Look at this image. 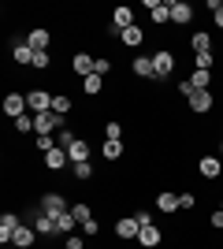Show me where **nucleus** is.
<instances>
[{
	"mask_svg": "<svg viewBox=\"0 0 223 249\" xmlns=\"http://www.w3.org/2000/svg\"><path fill=\"white\" fill-rule=\"evenodd\" d=\"M208 8H212V19H216V26H223V0H208Z\"/></svg>",
	"mask_w": 223,
	"mask_h": 249,
	"instance_id": "nucleus-33",
	"label": "nucleus"
},
{
	"mask_svg": "<svg viewBox=\"0 0 223 249\" xmlns=\"http://www.w3.org/2000/svg\"><path fill=\"white\" fill-rule=\"evenodd\" d=\"M82 231L89 234V238H97V231H101V223H97V219H86V223H82Z\"/></svg>",
	"mask_w": 223,
	"mask_h": 249,
	"instance_id": "nucleus-38",
	"label": "nucleus"
},
{
	"mask_svg": "<svg viewBox=\"0 0 223 249\" xmlns=\"http://www.w3.org/2000/svg\"><path fill=\"white\" fill-rule=\"evenodd\" d=\"M37 149H41V153H52V138H49V134H37Z\"/></svg>",
	"mask_w": 223,
	"mask_h": 249,
	"instance_id": "nucleus-35",
	"label": "nucleus"
},
{
	"mask_svg": "<svg viewBox=\"0 0 223 249\" xmlns=\"http://www.w3.org/2000/svg\"><path fill=\"white\" fill-rule=\"evenodd\" d=\"M71 67L82 74V78H89V74H93V67H97V60H93V56H86V52H78V56L71 60Z\"/></svg>",
	"mask_w": 223,
	"mask_h": 249,
	"instance_id": "nucleus-8",
	"label": "nucleus"
},
{
	"mask_svg": "<svg viewBox=\"0 0 223 249\" xmlns=\"http://www.w3.org/2000/svg\"><path fill=\"white\" fill-rule=\"evenodd\" d=\"M104 138H108V142H119V138H123V126H119L116 119H112V123L104 126Z\"/></svg>",
	"mask_w": 223,
	"mask_h": 249,
	"instance_id": "nucleus-29",
	"label": "nucleus"
},
{
	"mask_svg": "<svg viewBox=\"0 0 223 249\" xmlns=\"http://www.w3.org/2000/svg\"><path fill=\"white\" fill-rule=\"evenodd\" d=\"M104 156L108 160H119L123 156V142H104Z\"/></svg>",
	"mask_w": 223,
	"mask_h": 249,
	"instance_id": "nucleus-27",
	"label": "nucleus"
},
{
	"mask_svg": "<svg viewBox=\"0 0 223 249\" xmlns=\"http://www.w3.org/2000/svg\"><path fill=\"white\" fill-rule=\"evenodd\" d=\"M193 52H197V56H201V52H212V37H208V34H205V30H197V34H193Z\"/></svg>",
	"mask_w": 223,
	"mask_h": 249,
	"instance_id": "nucleus-18",
	"label": "nucleus"
},
{
	"mask_svg": "<svg viewBox=\"0 0 223 249\" xmlns=\"http://www.w3.org/2000/svg\"><path fill=\"white\" fill-rule=\"evenodd\" d=\"M156 205H160V212H175L179 208V194H171V190H164L156 197Z\"/></svg>",
	"mask_w": 223,
	"mask_h": 249,
	"instance_id": "nucleus-17",
	"label": "nucleus"
},
{
	"mask_svg": "<svg viewBox=\"0 0 223 249\" xmlns=\"http://www.w3.org/2000/svg\"><path fill=\"white\" fill-rule=\"evenodd\" d=\"M34 67H49V52H34Z\"/></svg>",
	"mask_w": 223,
	"mask_h": 249,
	"instance_id": "nucleus-39",
	"label": "nucleus"
},
{
	"mask_svg": "<svg viewBox=\"0 0 223 249\" xmlns=\"http://www.w3.org/2000/svg\"><path fill=\"white\" fill-rule=\"evenodd\" d=\"M11 56H15V63H34V49L26 41H19L15 49H11Z\"/></svg>",
	"mask_w": 223,
	"mask_h": 249,
	"instance_id": "nucleus-21",
	"label": "nucleus"
},
{
	"mask_svg": "<svg viewBox=\"0 0 223 249\" xmlns=\"http://www.w3.org/2000/svg\"><path fill=\"white\" fill-rule=\"evenodd\" d=\"M190 19H193V8L186 0H175V4H171V22H182V26H186Z\"/></svg>",
	"mask_w": 223,
	"mask_h": 249,
	"instance_id": "nucleus-7",
	"label": "nucleus"
},
{
	"mask_svg": "<svg viewBox=\"0 0 223 249\" xmlns=\"http://www.w3.org/2000/svg\"><path fill=\"white\" fill-rule=\"evenodd\" d=\"M197 205V197H193V194H179V208L182 212H186V208H193Z\"/></svg>",
	"mask_w": 223,
	"mask_h": 249,
	"instance_id": "nucleus-37",
	"label": "nucleus"
},
{
	"mask_svg": "<svg viewBox=\"0 0 223 249\" xmlns=\"http://www.w3.org/2000/svg\"><path fill=\"white\" fill-rule=\"evenodd\" d=\"M134 74H141V78H153V74H156V67H153V56H138V60H134Z\"/></svg>",
	"mask_w": 223,
	"mask_h": 249,
	"instance_id": "nucleus-16",
	"label": "nucleus"
},
{
	"mask_svg": "<svg viewBox=\"0 0 223 249\" xmlns=\"http://www.w3.org/2000/svg\"><path fill=\"white\" fill-rule=\"evenodd\" d=\"M149 15H153V22H168L171 19V4H164V0H145Z\"/></svg>",
	"mask_w": 223,
	"mask_h": 249,
	"instance_id": "nucleus-5",
	"label": "nucleus"
},
{
	"mask_svg": "<svg viewBox=\"0 0 223 249\" xmlns=\"http://www.w3.org/2000/svg\"><path fill=\"white\" fill-rule=\"evenodd\" d=\"M41 212H45V216H64V212H67V205H64V197H60V194H45V197H41Z\"/></svg>",
	"mask_w": 223,
	"mask_h": 249,
	"instance_id": "nucleus-2",
	"label": "nucleus"
},
{
	"mask_svg": "<svg viewBox=\"0 0 223 249\" xmlns=\"http://www.w3.org/2000/svg\"><path fill=\"white\" fill-rule=\"evenodd\" d=\"M108 67H112V63H108L104 56H101V60H97V67H93V74H101V78H104V71H108Z\"/></svg>",
	"mask_w": 223,
	"mask_h": 249,
	"instance_id": "nucleus-40",
	"label": "nucleus"
},
{
	"mask_svg": "<svg viewBox=\"0 0 223 249\" xmlns=\"http://www.w3.org/2000/svg\"><path fill=\"white\" fill-rule=\"evenodd\" d=\"M67 249H82V238H74V234H71V238H67Z\"/></svg>",
	"mask_w": 223,
	"mask_h": 249,
	"instance_id": "nucleus-41",
	"label": "nucleus"
},
{
	"mask_svg": "<svg viewBox=\"0 0 223 249\" xmlns=\"http://www.w3.org/2000/svg\"><path fill=\"white\" fill-rule=\"evenodd\" d=\"M26 108H30L34 115H41V112H52V97L45 93V89H30V93H26Z\"/></svg>",
	"mask_w": 223,
	"mask_h": 249,
	"instance_id": "nucleus-1",
	"label": "nucleus"
},
{
	"mask_svg": "<svg viewBox=\"0 0 223 249\" xmlns=\"http://www.w3.org/2000/svg\"><path fill=\"white\" fill-rule=\"evenodd\" d=\"M89 175H93V164H89V160L74 164V178H89Z\"/></svg>",
	"mask_w": 223,
	"mask_h": 249,
	"instance_id": "nucleus-31",
	"label": "nucleus"
},
{
	"mask_svg": "<svg viewBox=\"0 0 223 249\" xmlns=\"http://www.w3.org/2000/svg\"><path fill=\"white\" fill-rule=\"evenodd\" d=\"M190 82L197 86V89H208V82H212V71H193V74H190Z\"/></svg>",
	"mask_w": 223,
	"mask_h": 249,
	"instance_id": "nucleus-25",
	"label": "nucleus"
},
{
	"mask_svg": "<svg viewBox=\"0 0 223 249\" xmlns=\"http://www.w3.org/2000/svg\"><path fill=\"white\" fill-rule=\"evenodd\" d=\"M67 160H71V156H67V149H60V145H56L52 153H45V164L52 167V171H60V167L67 164Z\"/></svg>",
	"mask_w": 223,
	"mask_h": 249,
	"instance_id": "nucleus-12",
	"label": "nucleus"
},
{
	"mask_svg": "<svg viewBox=\"0 0 223 249\" xmlns=\"http://www.w3.org/2000/svg\"><path fill=\"white\" fill-rule=\"evenodd\" d=\"M212 101H216V97L208 93V89H197V93L190 97V108H193V112H208V108H212Z\"/></svg>",
	"mask_w": 223,
	"mask_h": 249,
	"instance_id": "nucleus-11",
	"label": "nucleus"
},
{
	"mask_svg": "<svg viewBox=\"0 0 223 249\" xmlns=\"http://www.w3.org/2000/svg\"><path fill=\"white\" fill-rule=\"evenodd\" d=\"M116 234H119V238H138V234H141V223L134 216H130V219H119V223H116Z\"/></svg>",
	"mask_w": 223,
	"mask_h": 249,
	"instance_id": "nucleus-6",
	"label": "nucleus"
},
{
	"mask_svg": "<svg viewBox=\"0 0 223 249\" xmlns=\"http://www.w3.org/2000/svg\"><path fill=\"white\" fill-rule=\"evenodd\" d=\"M119 41H123V45H130V49H138V45L145 41V34H141V26H130V30H123V34H119Z\"/></svg>",
	"mask_w": 223,
	"mask_h": 249,
	"instance_id": "nucleus-14",
	"label": "nucleus"
},
{
	"mask_svg": "<svg viewBox=\"0 0 223 249\" xmlns=\"http://www.w3.org/2000/svg\"><path fill=\"white\" fill-rule=\"evenodd\" d=\"M26 45H30L34 52H49V30H34L30 37H26Z\"/></svg>",
	"mask_w": 223,
	"mask_h": 249,
	"instance_id": "nucleus-13",
	"label": "nucleus"
},
{
	"mask_svg": "<svg viewBox=\"0 0 223 249\" xmlns=\"http://www.w3.org/2000/svg\"><path fill=\"white\" fill-rule=\"evenodd\" d=\"M220 153H223V145H220Z\"/></svg>",
	"mask_w": 223,
	"mask_h": 249,
	"instance_id": "nucleus-43",
	"label": "nucleus"
},
{
	"mask_svg": "<svg viewBox=\"0 0 223 249\" xmlns=\"http://www.w3.org/2000/svg\"><path fill=\"white\" fill-rule=\"evenodd\" d=\"M19 227H22V223H19V216H11V212H8V216L0 219V242L8 246V242L15 238V231H19Z\"/></svg>",
	"mask_w": 223,
	"mask_h": 249,
	"instance_id": "nucleus-4",
	"label": "nucleus"
},
{
	"mask_svg": "<svg viewBox=\"0 0 223 249\" xmlns=\"http://www.w3.org/2000/svg\"><path fill=\"white\" fill-rule=\"evenodd\" d=\"M15 130H22V134H26V130H34V112L19 115V119H15Z\"/></svg>",
	"mask_w": 223,
	"mask_h": 249,
	"instance_id": "nucleus-28",
	"label": "nucleus"
},
{
	"mask_svg": "<svg viewBox=\"0 0 223 249\" xmlns=\"http://www.w3.org/2000/svg\"><path fill=\"white\" fill-rule=\"evenodd\" d=\"M71 227H74V216H71V212L56 216V234H71Z\"/></svg>",
	"mask_w": 223,
	"mask_h": 249,
	"instance_id": "nucleus-24",
	"label": "nucleus"
},
{
	"mask_svg": "<svg viewBox=\"0 0 223 249\" xmlns=\"http://www.w3.org/2000/svg\"><path fill=\"white\" fill-rule=\"evenodd\" d=\"M179 93H182V97H186V101H190V97H193V93H197V86H193V82H190V78H182V82H179Z\"/></svg>",
	"mask_w": 223,
	"mask_h": 249,
	"instance_id": "nucleus-34",
	"label": "nucleus"
},
{
	"mask_svg": "<svg viewBox=\"0 0 223 249\" xmlns=\"http://www.w3.org/2000/svg\"><path fill=\"white\" fill-rule=\"evenodd\" d=\"M220 171H223V167H220L216 156H205V160H201V175L205 178H220Z\"/></svg>",
	"mask_w": 223,
	"mask_h": 249,
	"instance_id": "nucleus-19",
	"label": "nucleus"
},
{
	"mask_svg": "<svg viewBox=\"0 0 223 249\" xmlns=\"http://www.w3.org/2000/svg\"><path fill=\"white\" fill-rule=\"evenodd\" d=\"M71 216H74V223H86V219H93L86 205H74V208H71Z\"/></svg>",
	"mask_w": 223,
	"mask_h": 249,
	"instance_id": "nucleus-32",
	"label": "nucleus"
},
{
	"mask_svg": "<svg viewBox=\"0 0 223 249\" xmlns=\"http://www.w3.org/2000/svg\"><path fill=\"white\" fill-rule=\"evenodd\" d=\"M4 112H8L11 119L26 115V112H30V108H26V97H19V93H8V97H4Z\"/></svg>",
	"mask_w": 223,
	"mask_h": 249,
	"instance_id": "nucleus-3",
	"label": "nucleus"
},
{
	"mask_svg": "<svg viewBox=\"0 0 223 249\" xmlns=\"http://www.w3.org/2000/svg\"><path fill=\"white\" fill-rule=\"evenodd\" d=\"M52 112L56 115H67V112H71V97H52Z\"/></svg>",
	"mask_w": 223,
	"mask_h": 249,
	"instance_id": "nucleus-26",
	"label": "nucleus"
},
{
	"mask_svg": "<svg viewBox=\"0 0 223 249\" xmlns=\"http://www.w3.org/2000/svg\"><path fill=\"white\" fill-rule=\"evenodd\" d=\"M212 227H223V208H220V212H212Z\"/></svg>",
	"mask_w": 223,
	"mask_h": 249,
	"instance_id": "nucleus-42",
	"label": "nucleus"
},
{
	"mask_svg": "<svg viewBox=\"0 0 223 249\" xmlns=\"http://www.w3.org/2000/svg\"><path fill=\"white\" fill-rule=\"evenodd\" d=\"M74 142H78V138H74L71 130H60V149H71Z\"/></svg>",
	"mask_w": 223,
	"mask_h": 249,
	"instance_id": "nucleus-36",
	"label": "nucleus"
},
{
	"mask_svg": "<svg viewBox=\"0 0 223 249\" xmlns=\"http://www.w3.org/2000/svg\"><path fill=\"white\" fill-rule=\"evenodd\" d=\"M82 86H86V93H101V89H104V78H101V74H89V78H82Z\"/></svg>",
	"mask_w": 223,
	"mask_h": 249,
	"instance_id": "nucleus-23",
	"label": "nucleus"
},
{
	"mask_svg": "<svg viewBox=\"0 0 223 249\" xmlns=\"http://www.w3.org/2000/svg\"><path fill=\"white\" fill-rule=\"evenodd\" d=\"M34 227H37V234H56V219H52V216H45V212H41V216L34 219Z\"/></svg>",
	"mask_w": 223,
	"mask_h": 249,
	"instance_id": "nucleus-22",
	"label": "nucleus"
},
{
	"mask_svg": "<svg viewBox=\"0 0 223 249\" xmlns=\"http://www.w3.org/2000/svg\"><path fill=\"white\" fill-rule=\"evenodd\" d=\"M212 63H216L212 52H201V56H197V71H212Z\"/></svg>",
	"mask_w": 223,
	"mask_h": 249,
	"instance_id": "nucleus-30",
	"label": "nucleus"
},
{
	"mask_svg": "<svg viewBox=\"0 0 223 249\" xmlns=\"http://www.w3.org/2000/svg\"><path fill=\"white\" fill-rule=\"evenodd\" d=\"M153 67H156V78H164V74L175 67V56H171V52H156V56H153Z\"/></svg>",
	"mask_w": 223,
	"mask_h": 249,
	"instance_id": "nucleus-10",
	"label": "nucleus"
},
{
	"mask_svg": "<svg viewBox=\"0 0 223 249\" xmlns=\"http://www.w3.org/2000/svg\"><path fill=\"white\" fill-rule=\"evenodd\" d=\"M67 156H71L74 164H82V160H89V142H82V138H78V142H74V145L67 149Z\"/></svg>",
	"mask_w": 223,
	"mask_h": 249,
	"instance_id": "nucleus-15",
	"label": "nucleus"
},
{
	"mask_svg": "<svg viewBox=\"0 0 223 249\" xmlns=\"http://www.w3.org/2000/svg\"><path fill=\"white\" fill-rule=\"evenodd\" d=\"M160 238H164V234H160V227H153V223H145V227H141V234H138V242H141L145 249L160 246Z\"/></svg>",
	"mask_w": 223,
	"mask_h": 249,
	"instance_id": "nucleus-9",
	"label": "nucleus"
},
{
	"mask_svg": "<svg viewBox=\"0 0 223 249\" xmlns=\"http://www.w3.org/2000/svg\"><path fill=\"white\" fill-rule=\"evenodd\" d=\"M11 246L30 249V246H34V231H30V227H19V231H15V238H11Z\"/></svg>",
	"mask_w": 223,
	"mask_h": 249,
	"instance_id": "nucleus-20",
	"label": "nucleus"
}]
</instances>
